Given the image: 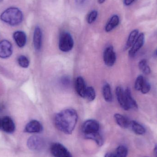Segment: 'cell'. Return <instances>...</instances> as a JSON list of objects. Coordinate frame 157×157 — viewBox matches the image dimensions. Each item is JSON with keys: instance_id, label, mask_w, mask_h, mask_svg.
<instances>
[{"instance_id": "cell-1", "label": "cell", "mask_w": 157, "mask_h": 157, "mask_svg": "<svg viewBox=\"0 0 157 157\" xmlns=\"http://www.w3.org/2000/svg\"><path fill=\"white\" fill-rule=\"evenodd\" d=\"M78 118V114L75 110L68 109L57 113L54 122L58 129L66 134L69 135L74 130Z\"/></svg>"}, {"instance_id": "cell-2", "label": "cell", "mask_w": 157, "mask_h": 157, "mask_svg": "<svg viewBox=\"0 0 157 157\" xmlns=\"http://www.w3.org/2000/svg\"><path fill=\"white\" fill-rule=\"evenodd\" d=\"M100 128L98 121L89 120L83 124L82 131L85 138L93 140L99 146H101L103 144V138L100 132Z\"/></svg>"}, {"instance_id": "cell-3", "label": "cell", "mask_w": 157, "mask_h": 157, "mask_svg": "<svg viewBox=\"0 0 157 157\" xmlns=\"http://www.w3.org/2000/svg\"><path fill=\"white\" fill-rule=\"evenodd\" d=\"M1 20L11 26L19 25L23 21L22 12L16 7H10L4 11L0 17Z\"/></svg>"}, {"instance_id": "cell-4", "label": "cell", "mask_w": 157, "mask_h": 157, "mask_svg": "<svg viewBox=\"0 0 157 157\" xmlns=\"http://www.w3.org/2000/svg\"><path fill=\"white\" fill-rule=\"evenodd\" d=\"M74 45V41L71 35L67 32L61 34L59 40V48L63 52L71 51Z\"/></svg>"}, {"instance_id": "cell-5", "label": "cell", "mask_w": 157, "mask_h": 157, "mask_svg": "<svg viewBox=\"0 0 157 157\" xmlns=\"http://www.w3.org/2000/svg\"><path fill=\"white\" fill-rule=\"evenodd\" d=\"M50 151L54 157H72L67 148L60 143H56L51 146Z\"/></svg>"}, {"instance_id": "cell-6", "label": "cell", "mask_w": 157, "mask_h": 157, "mask_svg": "<svg viewBox=\"0 0 157 157\" xmlns=\"http://www.w3.org/2000/svg\"><path fill=\"white\" fill-rule=\"evenodd\" d=\"M45 142L42 137L38 136H33L29 138L27 146L29 148L33 151H40L43 149Z\"/></svg>"}, {"instance_id": "cell-7", "label": "cell", "mask_w": 157, "mask_h": 157, "mask_svg": "<svg viewBox=\"0 0 157 157\" xmlns=\"http://www.w3.org/2000/svg\"><path fill=\"white\" fill-rule=\"evenodd\" d=\"M103 61L105 65L108 67H112L116 62V53L112 46H109L104 50L103 52Z\"/></svg>"}, {"instance_id": "cell-8", "label": "cell", "mask_w": 157, "mask_h": 157, "mask_svg": "<svg viewBox=\"0 0 157 157\" xmlns=\"http://www.w3.org/2000/svg\"><path fill=\"white\" fill-rule=\"evenodd\" d=\"M13 46L7 40H2L0 42V58L6 59L9 58L13 53Z\"/></svg>"}, {"instance_id": "cell-9", "label": "cell", "mask_w": 157, "mask_h": 157, "mask_svg": "<svg viewBox=\"0 0 157 157\" xmlns=\"http://www.w3.org/2000/svg\"><path fill=\"white\" fill-rule=\"evenodd\" d=\"M145 41L144 34L143 33H140L138 35L137 39L133 45L131 47L129 52V55L131 58L135 56L140 49L144 46Z\"/></svg>"}, {"instance_id": "cell-10", "label": "cell", "mask_w": 157, "mask_h": 157, "mask_svg": "<svg viewBox=\"0 0 157 157\" xmlns=\"http://www.w3.org/2000/svg\"><path fill=\"white\" fill-rule=\"evenodd\" d=\"M43 130L42 124L36 120H32L27 124L25 127V132L29 133H39Z\"/></svg>"}, {"instance_id": "cell-11", "label": "cell", "mask_w": 157, "mask_h": 157, "mask_svg": "<svg viewBox=\"0 0 157 157\" xmlns=\"http://www.w3.org/2000/svg\"><path fill=\"white\" fill-rule=\"evenodd\" d=\"M116 95L117 100L122 109L125 110H129V108L126 101L125 91L121 87H117L116 89Z\"/></svg>"}, {"instance_id": "cell-12", "label": "cell", "mask_w": 157, "mask_h": 157, "mask_svg": "<svg viewBox=\"0 0 157 157\" xmlns=\"http://www.w3.org/2000/svg\"><path fill=\"white\" fill-rule=\"evenodd\" d=\"M2 128L6 132L12 133L14 132L15 125L10 117L5 116L2 120Z\"/></svg>"}, {"instance_id": "cell-13", "label": "cell", "mask_w": 157, "mask_h": 157, "mask_svg": "<svg viewBox=\"0 0 157 157\" xmlns=\"http://www.w3.org/2000/svg\"><path fill=\"white\" fill-rule=\"evenodd\" d=\"M42 34L41 29L39 26L35 28L33 36L34 48L36 51H40L42 46Z\"/></svg>"}, {"instance_id": "cell-14", "label": "cell", "mask_w": 157, "mask_h": 157, "mask_svg": "<svg viewBox=\"0 0 157 157\" xmlns=\"http://www.w3.org/2000/svg\"><path fill=\"white\" fill-rule=\"evenodd\" d=\"M87 87L84 78L81 76L77 77L75 80V88L76 92L81 98H85V93Z\"/></svg>"}, {"instance_id": "cell-15", "label": "cell", "mask_w": 157, "mask_h": 157, "mask_svg": "<svg viewBox=\"0 0 157 157\" xmlns=\"http://www.w3.org/2000/svg\"><path fill=\"white\" fill-rule=\"evenodd\" d=\"M13 39L19 48H23L25 45L27 37L25 33L22 31H17L13 34Z\"/></svg>"}, {"instance_id": "cell-16", "label": "cell", "mask_w": 157, "mask_h": 157, "mask_svg": "<svg viewBox=\"0 0 157 157\" xmlns=\"http://www.w3.org/2000/svg\"><path fill=\"white\" fill-rule=\"evenodd\" d=\"M114 119L117 124L122 128L125 129L130 127L131 121L125 116L119 113H116L114 115Z\"/></svg>"}, {"instance_id": "cell-17", "label": "cell", "mask_w": 157, "mask_h": 157, "mask_svg": "<svg viewBox=\"0 0 157 157\" xmlns=\"http://www.w3.org/2000/svg\"><path fill=\"white\" fill-rule=\"evenodd\" d=\"M120 23V18L117 15H114L111 17L105 26V31L107 32L111 31L116 27Z\"/></svg>"}, {"instance_id": "cell-18", "label": "cell", "mask_w": 157, "mask_h": 157, "mask_svg": "<svg viewBox=\"0 0 157 157\" xmlns=\"http://www.w3.org/2000/svg\"><path fill=\"white\" fill-rule=\"evenodd\" d=\"M130 127L136 134L143 135L146 133V129L144 127L136 121H131Z\"/></svg>"}, {"instance_id": "cell-19", "label": "cell", "mask_w": 157, "mask_h": 157, "mask_svg": "<svg viewBox=\"0 0 157 157\" xmlns=\"http://www.w3.org/2000/svg\"><path fill=\"white\" fill-rule=\"evenodd\" d=\"M124 91H125V95H126V101H127L129 109H137L138 106H137V103L132 97L130 89L129 88H127L124 90Z\"/></svg>"}, {"instance_id": "cell-20", "label": "cell", "mask_w": 157, "mask_h": 157, "mask_svg": "<svg viewBox=\"0 0 157 157\" xmlns=\"http://www.w3.org/2000/svg\"><path fill=\"white\" fill-rule=\"evenodd\" d=\"M102 94L104 99L107 102L113 101V95L110 86L108 83H105L102 87Z\"/></svg>"}, {"instance_id": "cell-21", "label": "cell", "mask_w": 157, "mask_h": 157, "mask_svg": "<svg viewBox=\"0 0 157 157\" xmlns=\"http://www.w3.org/2000/svg\"><path fill=\"white\" fill-rule=\"evenodd\" d=\"M139 35V31L137 29L132 30L128 36V39L125 45V49L131 48L136 40L137 36Z\"/></svg>"}, {"instance_id": "cell-22", "label": "cell", "mask_w": 157, "mask_h": 157, "mask_svg": "<svg viewBox=\"0 0 157 157\" xmlns=\"http://www.w3.org/2000/svg\"><path fill=\"white\" fill-rule=\"evenodd\" d=\"M138 67L141 71L146 75H148L151 73V69L146 59L141 60L138 63Z\"/></svg>"}, {"instance_id": "cell-23", "label": "cell", "mask_w": 157, "mask_h": 157, "mask_svg": "<svg viewBox=\"0 0 157 157\" xmlns=\"http://www.w3.org/2000/svg\"><path fill=\"white\" fill-rule=\"evenodd\" d=\"M96 92L92 87H87L85 93V98L89 101H93L96 98Z\"/></svg>"}, {"instance_id": "cell-24", "label": "cell", "mask_w": 157, "mask_h": 157, "mask_svg": "<svg viewBox=\"0 0 157 157\" xmlns=\"http://www.w3.org/2000/svg\"><path fill=\"white\" fill-rule=\"evenodd\" d=\"M128 149L124 145H120L116 149L115 155L117 157H126L128 155Z\"/></svg>"}, {"instance_id": "cell-25", "label": "cell", "mask_w": 157, "mask_h": 157, "mask_svg": "<svg viewBox=\"0 0 157 157\" xmlns=\"http://www.w3.org/2000/svg\"><path fill=\"white\" fill-rule=\"evenodd\" d=\"M18 64L22 68H27L29 65V61L26 56L22 55L19 56L17 59Z\"/></svg>"}, {"instance_id": "cell-26", "label": "cell", "mask_w": 157, "mask_h": 157, "mask_svg": "<svg viewBox=\"0 0 157 157\" xmlns=\"http://www.w3.org/2000/svg\"><path fill=\"white\" fill-rule=\"evenodd\" d=\"M144 80V78L142 75H139L137 77L135 83V90H138V91H139V90L140 91Z\"/></svg>"}, {"instance_id": "cell-27", "label": "cell", "mask_w": 157, "mask_h": 157, "mask_svg": "<svg viewBox=\"0 0 157 157\" xmlns=\"http://www.w3.org/2000/svg\"><path fill=\"white\" fill-rule=\"evenodd\" d=\"M98 16V12L96 10L91 11L87 17V21L89 24H92L97 19Z\"/></svg>"}, {"instance_id": "cell-28", "label": "cell", "mask_w": 157, "mask_h": 157, "mask_svg": "<svg viewBox=\"0 0 157 157\" xmlns=\"http://www.w3.org/2000/svg\"><path fill=\"white\" fill-rule=\"evenodd\" d=\"M150 89H151V86L150 84L147 82V80L145 79L140 91L143 94H147L150 91Z\"/></svg>"}, {"instance_id": "cell-29", "label": "cell", "mask_w": 157, "mask_h": 157, "mask_svg": "<svg viewBox=\"0 0 157 157\" xmlns=\"http://www.w3.org/2000/svg\"><path fill=\"white\" fill-rule=\"evenodd\" d=\"M61 83L64 86H69L70 84V78L67 77H63V78H62Z\"/></svg>"}, {"instance_id": "cell-30", "label": "cell", "mask_w": 157, "mask_h": 157, "mask_svg": "<svg viewBox=\"0 0 157 157\" xmlns=\"http://www.w3.org/2000/svg\"><path fill=\"white\" fill-rule=\"evenodd\" d=\"M136 0H124V3L125 6H130Z\"/></svg>"}, {"instance_id": "cell-31", "label": "cell", "mask_w": 157, "mask_h": 157, "mask_svg": "<svg viewBox=\"0 0 157 157\" xmlns=\"http://www.w3.org/2000/svg\"><path fill=\"white\" fill-rule=\"evenodd\" d=\"M104 157H117L115 155V154H112V153H107L105 155Z\"/></svg>"}, {"instance_id": "cell-32", "label": "cell", "mask_w": 157, "mask_h": 157, "mask_svg": "<svg viewBox=\"0 0 157 157\" xmlns=\"http://www.w3.org/2000/svg\"><path fill=\"white\" fill-rule=\"evenodd\" d=\"M75 2L78 4H83L86 0H75Z\"/></svg>"}, {"instance_id": "cell-33", "label": "cell", "mask_w": 157, "mask_h": 157, "mask_svg": "<svg viewBox=\"0 0 157 157\" xmlns=\"http://www.w3.org/2000/svg\"><path fill=\"white\" fill-rule=\"evenodd\" d=\"M154 153L156 157H157V145L154 148Z\"/></svg>"}, {"instance_id": "cell-34", "label": "cell", "mask_w": 157, "mask_h": 157, "mask_svg": "<svg viewBox=\"0 0 157 157\" xmlns=\"http://www.w3.org/2000/svg\"><path fill=\"white\" fill-rule=\"evenodd\" d=\"M105 0H98L99 3L102 4L105 2Z\"/></svg>"}, {"instance_id": "cell-35", "label": "cell", "mask_w": 157, "mask_h": 157, "mask_svg": "<svg viewBox=\"0 0 157 157\" xmlns=\"http://www.w3.org/2000/svg\"><path fill=\"white\" fill-rule=\"evenodd\" d=\"M2 127V120L0 119V128Z\"/></svg>"}, {"instance_id": "cell-36", "label": "cell", "mask_w": 157, "mask_h": 157, "mask_svg": "<svg viewBox=\"0 0 157 157\" xmlns=\"http://www.w3.org/2000/svg\"><path fill=\"white\" fill-rule=\"evenodd\" d=\"M3 0H0V3L2 2Z\"/></svg>"}, {"instance_id": "cell-37", "label": "cell", "mask_w": 157, "mask_h": 157, "mask_svg": "<svg viewBox=\"0 0 157 157\" xmlns=\"http://www.w3.org/2000/svg\"><path fill=\"white\" fill-rule=\"evenodd\" d=\"M156 55L157 56V52H156Z\"/></svg>"}, {"instance_id": "cell-38", "label": "cell", "mask_w": 157, "mask_h": 157, "mask_svg": "<svg viewBox=\"0 0 157 157\" xmlns=\"http://www.w3.org/2000/svg\"></svg>"}]
</instances>
